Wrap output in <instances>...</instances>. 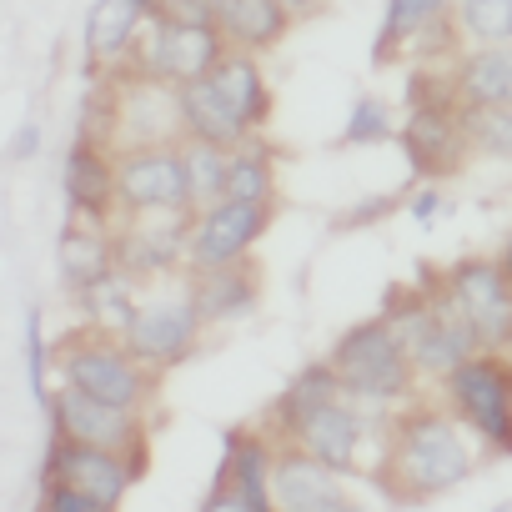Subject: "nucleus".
<instances>
[{
	"label": "nucleus",
	"mask_w": 512,
	"mask_h": 512,
	"mask_svg": "<svg viewBox=\"0 0 512 512\" xmlns=\"http://www.w3.org/2000/svg\"><path fill=\"white\" fill-rule=\"evenodd\" d=\"M482 452L487 447L447 407H407L392 422L387 447H382V467L372 477L397 502H427V497L467 482L477 472Z\"/></svg>",
	"instance_id": "nucleus-1"
},
{
	"label": "nucleus",
	"mask_w": 512,
	"mask_h": 512,
	"mask_svg": "<svg viewBox=\"0 0 512 512\" xmlns=\"http://www.w3.org/2000/svg\"><path fill=\"white\" fill-rule=\"evenodd\" d=\"M51 367H56L61 387H76V392L111 402V407H126V412H146L156 397V372L146 362H136L121 337H106L96 327L61 337L51 347Z\"/></svg>",
	"instance_id": "nucleus-2"
},
{
	"label": "nucleus",
	"mask_w": 512,
	"mask_h": 512,
	"mask_svg": "<svg viewBox=\"0 0 512 512\" xmlns=\"http://www.w3.org/2000/svg\"><path fill=\"white\" fill-rule=\"evenodd\" d=\"M327 367L337 372L342 392L362 407H387V402H407L412 387H417V372H412V357L407 347L387 332L382 317L372 322H357L337 337V347L327 352Z\"/></svg>",
	"instance_id": "nucleus-3"
},
{
	"label": "nucleus",
	"mask_w": 512,
	"mask_h": 512,
	"mask_svg": "<svg viewBox=\"0 0 512 512\" xmlns=\"http://www.w3.org/2000/svg\"><path fill=\"white\" fill-rule=\"evenodd\" d=\"M442 407L497 457H512V357L472 352L442 377Z\"/></svg>",
	"instance_id": "nucleus-4"
},
{
	"label": "nucleus",
	"mask_w": 512,
	"mask_h": 512,
	"mask_svg": "<svg viewBox=\"0 0 512 512\" xmlns=\"http://www.w3.org/2000/svg\"><path fill=\"white\" fill-rule=\"evenodd\" d=\"M96 141H106L116 156L121 151H151V146H181V106H176V86L136 76V71H116V96H106V116Z\"/></svg>",
	"instance_id": "nucleus-5"
},
{
	"label": "nucleus",
	"mask_w": 512,
	"mask_h": 512,
	"mask_svg": "<svg viewBox=\"0 0 512 512\" xmlns=\"http://www.w3.org/2000/svg\"><path fill=\"white\" fill-rule=\"evenodd\" d=\"M201 332H206V322L196 312V297H191V287H181V292L141 297L131 327L121 332V342L151 372H171V367H181L201 347Z\"/></svg>",
	"instance_id": "nucleus-6"
},
{
	"label": "nucleus",
	"mask_w": 512,
	"mask_h": 512,
	"mask_svg": "<svg viewBox=\"0 0 512 512\" xmlns=\"http://www.w3.org/2000/svg\"><path fill=\"white\" fill-rule=\"evenodd\" d=\"M226 56V41L216 36V26H176V21H146V31L131 46L126 71L166 81V86H186L216 71V61Z\"/></svg>",
	"instance_id": "nucleus-7"
},
{
	"label": "nucleus",
	"mask_w": 512,
	"mask_h": 512,
	"mask_svg": "<svg viewBox=\"0 0 512 512\" xmlns=\"http://www.w3.org/2000/svg\"><path fill=\"white\" fill-rule=\"evenodd\" d=\"M46 417H51V432H56V437L121 452V457H131L136 472L146 477V417H141V412L96 402V397H86V392H76V387H56L51 402H46Z\"/></svg>",
	"instance_id": "nucleus-8"
},
{
	"label": "nucleus",
	"mask_w": 512,
	"mask_h": 512,
	"mask_svg": "<svg viewBox=\"0 0 512 512\" xmlns=\"http://www.w3.org/2000/svg\"><path fill=\"white\" fill-rule=\"evenodd\" d=\"M277 206H251V201H216L206 211H191L186 231V277L216 272L231 262H246V251L267 236Z\"/></svg>",
	"instance_id": "nucleus-9"
},
{
	"label": "nucleus",
	"mask_w": 512,
	"mask_h": 512,
	"mask_svg": "<svg viewBox=\"0 0 512 512\" xmlns=\"http://www.w3.org/2000/svg\"><path fill=\"white\" fill-rule=\"evenodd\" d=\"M447 292L457 297L462 317L472 322V337L482 352H507L512 337V277L497 267V256H467L442 272Z\"/></svg>",
	"instance_id": "nucleus-10"
},
{
	"label": "nucleus",
	"mask_w": 512,
	"mask_h": 512,
	"mask_svg": "<svg viewBox=\"0 0 512 512\" xmlns=\"http://www.w3.org/2000/svg\"><path fill=\"white\" fill-rule=\"evenodd\" d=\"M116 267L131 272L136 282H161L176 267H186V231L191 211H136L116 216Z\"/></svg>",
	"instance_id": "nucleus-11"
},
{
	"label": "nucleus",
	"mask_w": 512,
	"mask_h": 512,
	"mask_svg": "<svg viewBox=\"0 0 512 512\" xmlns=\"http://www.w3.org/2000/svg\"><path fill=\"white\" fill-rule=\"evenodd\" d=\"M136 211H191L181 146L116 156V216H136Z\"/></svg>",
	"instance_id": "nucleus-12"
},
{
	"label": "nucleus",
	"mask_w": 512,
	"mask_h": 512,
	"mask_svg": "<svg viewBox=\"0 0 512 512\" xmlns=\"http://www.w3.org/2000/svg\"><path fill=\"white\" fill-rule=\"evenodd\" d=\"M41 482L76 487L81 497L101 502L106 512H121V502H126L131 482H141V472H136V462L121 457V452L86 447V442H71V437H56V432H51V452H46Z\"/></svg>",
	"instance_id": "nucleus-13"
},
{
	"label": "nucleus",
	"mask_w": 512,
	"mask_h": 512,
	"mask_svg": "<svg viewBox=\"0 0 512 512\" xmlns=\"http://www.w3.org/2000/svg\"><path fill=\"white\" fill-rule=\"evenodd\" d=\"M402 151L412 161V176L437 181L462 171V161L472 156L467 131H462V101L457 96H437V101H417L402 121Z\"/></svg>",
	"instance_id": "nucleus-14"
},
{
	"label": "nucleus",
	"mask_w": 512,
	"mask_h": 512,
	"mask_svg": "<svg viewBox=\"0 0 512 512\" xmlns=\"http://www.w3.org/2000/svg\"><path fill=\"white\" fill-rule=\"evenodd\" d=\"M402 51H417L422 61L432 56H457V26H452V0H387L382 31L372 41V66L397 61Z\"/></svg>",
	"instance_id": "nucleus-15"
},
{
	"label": "nucleus",
	"mask_w": 512,
	"mask_h": 512,
	"mask_svg": "<svg viewBox=\"0 0 512 512\" xmlns=\"http://www.w3.org/2000/svg\"><path fill=\"white\" fill-rule=\"evenodd\" d=\"M367 432H372V417L362 402L352 397H337L317 412H307L297 427L282 432V442L302 447L307 457H317L322 467L332 472H357L362 467V447H367Z\"/></svg>",
	"instance_id": "nucleus-16"
},
{
	"label": "nucleus",
	"mask_w": 512,
	"mask_h": 512,
	"mask_svg": "<svg viewBox=\"0 0 512 512\" xmlns=\"http://www.w3.org/2000/svg\"><path fill=\"white\" fill-rule=\"evenodd\" d=\"M277 432L272 427H226L221 432V462L211 487H231L251 512H277L272 507V462H277Z\"/></svg>",
	"instance_id": "nucleus-17"
},
{
	"label": "nucleus",
	"mask_w": 512,
	"mask_h": 512,
	"mask_svg": "<svg viewBox=\"0 0 512 512\" xmlns=\"http://www.w3.org/2000/svg\"><path fill=\"white\" fill-rule=\"evenodd\" d=\"M272 507L277 512H362L347 487L342 472L322 467L317 457H307L292 442H277V462H272Z\"/></svg>",
	"instance_id": "nucleus-18"
},
{
	"label": "nucleus",
	"mask_w": 512,
	"mask_h": 512,
	"mask_svg": "<svg viewBox=\"0 0 512 512\" xmlns=\"http://www.w3.org/2000/svg\"><path fill=\"white\" fill-rule=\"evenodd\" d=\"M66 206L71 216L81 221H101L111 226L116 221V151L106 141H96L91 131L76 136V146L66 151Z\"/></svg>",
	"instance_id": "nucleus-19"
},
{
	"label": "nucleus",
	"mask_w": 512,
	"mask_h": 512,
	"mask_svg": "<svg viewBox=\"0 0 512 512\" xmlns=\"http://www.w3.org/2000/svg\"><path fill=\"white\" fill-rule=\"evenodd\" d=\"M176 106H181V136L186 141H211L221 151H236V146L256 141V131L236 116V106L221 96V86L211 76L176 86Z\"/></svg>",
	"instance_id": "nucleus-20"
},
{
	"label": "nucleus",
	"mask_w": 512,
	"mask_h": 512,
	"mask_svg": "<svg viewBox=\"0 0 512 512\" xmlns=\"http://www.w3.org/2000/svg\"><path fill=\"white\" fill-rule=\"evenodd\" d=\"M191 297H196V312L206 327H226V322H241L262 307V272L246 262H231V267H216V272H191L186 277Z\"/></svg>",
	"instance_id": "nucleus-21"
},
{
	"label": "nucleus",
	"mask_w": 512,
	"mask_h": 512,
	"mask_svg": "<svg viewBox=\"0 0 512 512\" xmlns=\"http://www.w3.org/2000/svg\"><path fill=\"white\" fill-rule=\"evenodd\" d=\"M151 6L146 0H96L86 11V56L91 71H126L136 36L146 31Z\"/></svg>",
	"instance_id": "nucleus-22"
},
{
	"label": "nucleus",
	"mask_w": 512,
	"mask_h": 512,
	"mask_svg": "<svg viewBox=\"0 0 512 512\" xmlns=\"http://www.w3.org/2000/svg\"><path fill=\"white\" fill-rule=\"evenodd\" d=\"M211 6V26L226 41V51H272L287 31L292 16L277 6V0H206Z\"/></svg>",
	"instance_id": "nucleus-23"
},
{
	"label": "nucleus",
	"mask_w": 512,
	"mask_h": 512,
	"mask_svg": "<svg viewBox=\"0 0 512 512\" xmlns=\"http://www.w3.org/2000/svg\"><path fill=\"white\" fill-rule=\"evenodd\" d=\"M452 91L462 106H512V46H467L452 61Z\"/></svg>",
	"instance_id": "nucleus-24"
},
{
	"label": "nucleus",
	"mask_w": 512,
	"mask_h": 512,
	"mask_svg": "<svg viewBox=\"0 0 512 512\" xmlns=\"http://www.w3.org/2000/svg\"><path fill=\"white\" fill-rule=\"evenodd\" d=\"M56 256H61V277L66 287H91L96 277H106L116 267V231L101 226V221H81L71 216L61 241H56Z\"/></svg>",
	"instance_id": "nucleus-25"
},
{
	"label": "nucleus",
	"mask_w": 512,
	"mask_h": 512,
	"mask_svg": "<svg viewBox=\"0 0 512 512\" xmlns=\"http://www.w3.org/2000/svg\"><path fill=\"white\" fill-rule=\"evenodd\" d=\"M211 81L221 86V96L236 106V116L251 126V131H262L267 121H272V81H267V71H262V61H256L251 51H226L221 61H216V71H211Z\"/></svg>",
	"instance_id": "nucleus-26"
},
{
	"label": "nucleus",
	"mask_w": 512,
	"mask_h": 512,
	"mask_svg": "<svg viewBox=\"0 0 512 512\" xmlns=\"http://www.w3.org/2000/svg\"><path fill=\"white\" fill-rule=\"evenodd\" d=\"M76 302H81V312H86V322H91L96 332L121 337V332L131 327L136 307H141V282H136L131 272L111 267L106 277H96L91 287H81V292H76Z\"/></svg>",
	"instance_id": "nucleus-27"
},
{
	"label": "nucleus",
	"mask_w": 512,
	"mask_h": 512,
	"mask_svg": "<svg viewBox=\"0 0 512 512\" xmlns=\"http://www.w3.org/2000/svg\"><path fill=\"white\" fill-rule=\"evenodd\" d=\"M337 397H347L342 392V382H337V372L327 367V357L322 362H312V367H302L287 387H282V397L272 402V432L282 437L287 427H297L307 412H317V407H327V402H337Z\"/></svg>",
	"instance_id": "nucleus-28"
},
{
	"label": "nucleus",
	"mask_w": 512,
	"mask_h": 512,
	"mask_svg": "<svg viewBox=\"0 0 512 512\" xmlns=\"http://www.w3.org/2000/svg\"><path fill=\"white\" fill-rule=\"evenodd\" d=\"M221 201H251V206H277V161L262 141H246L231 151L226 196Z\"/></svg>",
	"instance_id": "nucleus-29"
},
{
	"label": "nucleus",
	"mask_w": 512,
	"mask_h": 512,
	"mask_svg": "<svg viewBox=\"0 0 512 512\" xmlns=\"http://www.w3.org/2000/svg\"><path fill=\"white\" fill-rule=\"evenodd\" d=\"M452 26L467 46H512V0H452Z\"/></svg>",
	"instance_id": "nucleus-30"
},
{
	"label": "nucleus",
	"mask_w": 512,
	"mask_h": 512,
	"mask_svg": "<svg viewBox=\"0 0 512 512\" xmlns=\"http://www.w3.org/2000/svg\"><path fill=\"white\" fill-rule=\"evenodd\" d=\"M181 161H186V186H191V211H206L226 196V171H231V151L211 146V141H181Z\"/></svg>",
	"instance_id": "nucleus-31"
},
{
	"label": "nucleus",
	"mask_w": 512,
	"mask_h": 512,
	"mask_svg": "<svg viewBox=\"0 0 512 512\" xmlns=\"http://www.w3.org/2000/svg\"><path fill=\"white\" fill-rule=\"evenodd\" d=\"M462 131L477 156L512 161V106H462Z\"/></svg>",
	"instance_id": "nucleus-32"
},
{
	"label": "nucleus",
	"mask_w": 512,
	"mask_h": 512,
	"mask_svg": "<svg viewBox=\"0 0 512 512\" xmlns=\"http://www.w3.org/2000/svg\"><path fill=\"white\" fill-rule=\"evenodd\" d=\"M387 136H397L392 126V106L372 91H362L352 101V116H347V131H342V146H382Z\"/></svg>",
	"instance_id": "nucleus-33"
},
{
	"label": "nucleus",
	"mask_w": 512,
	"mask_h": 512,
	"mask_svg": "<svg viewBox=\"0 0 512 512\" xmlns=\"http://www.w3.org/2000/svg\"><path fill=\"white\" fill-rule=\"evenodd\" d=\"M26 372H31V392L46 407L51 402V337H46V317L31 312L26 317Z\"/></svg>",
	"instance_id": "nucleus-34"
},
{
	"label": "nucleus",
	"mask_w": 512,
	"mask_h": 512,
	"mask_svg": "<svg viewBox=\"0 0 512 512\" xmlns=\"http://www.w3.org/2000/svg\"><path fill=\"white\" fill-rule=\"evenodd\" d=\"M151 21H176V26H211L206 0H146Z\"/></svg>",
	"instance_id": "nucleus-35"
},
{
	"label": "nucleus",
	"mask_w": 512,
	"mask_h": 512,
	"mask_svg": "<svg viewBox=\"0 0 512 512\" xmlns=\"http://www.w3.org/2000/svg\"><path fill=\"white\" fill-rule=\"evenodd\" d=\"M41 512H106L101 502L81 497L76 487H61V482H41Z\"/></svg>",
	"instance_id": "nucleus-36"
},
{
	"label": "nucleus",
	"mask_w": 512,
	"mask_h": 512,
	"mask_svg": "<svg viewBox=\"0 0 512 512\" xmlns=\"http://www.w3.org/2000/svg\"><path fill=\"white\" fill-rule=\"evenodd\" d=\"M397 206H402V196H367V201H357L352 211H342L337 226H342V231H352V226H372V221H382V216L397 211Z\"/></svg>",
	"instance_id": "nucleus-37"
},
{
	"label": "nucleus",
	"mask_w": 512,
	"mask_h": 512,
	"mask_svg": "<svg viewBox=\"0 0 512 512\" xmlns=\"http://www.w3.org/2000/svg\"><path fill=\"white\" fill-rule=\"evenodd\" d=\"M437 211H442V191H437L432 181H422V186L407 196V216H412L417 226H432V221H437Z\"/></svg>",
	"instance_id": "nucleus-38"
},
{
	"label": "nucleus",
	"mask_w": 512,
	"mask_h": 512,
	"mask_svg": "<svg viewBox=\"0 0 512 512\" xmlns=\"http://www.w3.org/2000/svg\"><path fill=\"white\" fill-rule=\"evenodd\" d=\"M36 151H41V126L26 121V126L16 131V141H11V161H31Z\"/></svg>",
	"instance_id": "nucleus-39"
},
{
	"label": "nucleus",
	"mask_w": 512,
	"mask_h": 512,
	"mask_svg": "<svg viewBox=\"0 0 512 512\" xmlns=\"http://www.w3.org/2000/svg\"><path fill=\"white\" fill-rule=\"evenodd\" d=\"M201 512H251V507H246L231 487H211V492H206V502H201Z\"/></svg>",
	"instance_id": "nucleus-40"
},
{
	"label": "nucleus",
	"mask_w": 512,
	"mask_h": 512,
	"mask_svg": "<svg viewBox=\"0 0 512 512\" xmlns=\"http://www.w3.org/2000/svg\"><path fill=\"white\" fill-rule=\"evenodd\" d=\"M497 267H502V272H507V277H512V236H507V246H502V251H497Z\"/></svg>",
	"instance_id": "nucleus-41"
},
{
	"label": "nucleus",
	"mask_w": 512,
	"mask_h": 512,
	"mask_svg": "<svg viewBox=\"0 0 512 512\" xmlns=\"http://www.w3.org/2000/svg\"><path fill=\"white\" fill-rule=\"evenodd\" d=\"M507 357H512V337H507Z\"/></svg>",
	"instance_id": "nucleus-42"
}]
</instances>
